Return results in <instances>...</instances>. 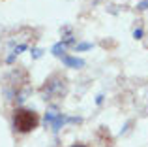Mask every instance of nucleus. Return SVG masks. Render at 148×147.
<instances>
[{
	"label": "nucleus",
	"mask_w": 148,
	"mask_h": 147,
	"mask_svg": "<svg viewBox=\"0 0 148 147\" xmlns=\"http://www.w3.org/2000/svg\"><path fill=\"white\" fill-rule=\"evenodd\" d=\"M69 42H71V40H68V42H60V44H56V45L53 47V53H54L56 57H62V53H64V49H66V44H69Z\"/></svg>",
	"instance_id": "5"
},
{
	"label": "nucleus",
	"mask_w": 148,
	"mask_h": 147,
	"mask_svg": "<svg viewBox=\"0 0 148 147\" xmlns=\"http://www.w3.org/2000/svg\"><path fill=\"white\" fill-rule=\"evenodd\" d=\"M25 49H26V45H25V44H21V45H19V47H17V49H15V51H13V53H11V55H10V57H8V62H11V60H13V59H15V55H19V53H21V51H25Z\"/></svg>",
	"instance_id": "6"
},
{
	"label": "nucleus",
	"mask_w": 148,
	"mask_h": 147,
	"mask_svg": "<svg viewBox=\"0 0 148 147\" xmlns=\"http://www.w3.org/2000/svg\"><path fill=\"white\" fill-rule=\"evenodd\" d=\"M133 36H135V38H141V36H143V30H141V28H137V30L133 32Z\"/></svg>",
	"instance_id": "9"
},
{
	"label": "nucleus",
	"mask_w": 148,
	"mask_h": 147,
	"mask_svg": "<svg viewBox=\"0 0 148 147\" xmlns=\"http://www.w3.org/2000/svg\"><path fill=\"white\" fill-rule=\"evenodd\" d=\"M40 125V115L34 110H26V107H17L13 111V128L21 134H28Z\"/></svg>",
	"instance_id": "1"
},
{
	"label": "nucleus",
	"mask_w": 148,
	"mask_h": 147,
	"mask_svg": "<svg viewBox=\"0 0 148 147\" xmlns=\"http://www.w3.org/2000/svg\"><path fill=\"white\" fill-rule=\"evenodd\" d=\"M66 91H68V83H66V77L58 76V74L51 76L49 79L45 81V85L41 87V92H43L45 100L62 98V96L66 94Z\"/></svg>",
	"instance_id": "2"
},
{
	"label": "nucleus",
	"mask_w": 148,
	"mask_h": 147,
	"mask_svg": "<svg viewBox=\"0 0 148 147\" xmlns=\"http://www.w3.org/2000/svg\"><path fill=\"white\" fill-rule=\"evenodd\" d=\"M71 147H86V145H83V144H75V145H71Z\"/></svg>",
	"instance_id": "10"
},
{
	"label": "nucleus",
	"mask_w": 148,
	"mask_h": 147,
	"mask_svg": "<svg viewBox=\"0 0 148 147\" xmlns=\"http://www.w3.org/2000/svg\"><path fill=\"white\" fill-rule=\"evenodd\" d=\"M90 47H92V44H81V45H77L79 51H84V49H90Z\"/></svg>",
	"instance_id": "8"
},
{
	"label": "nucleus",
	"mask_w": 148,
	"mask_h": 147,
	"mask_svg": "<svg viewBox=\"0 0 148 147\" xmlns=\"http://www.w3.org/2000/svg\"><path fill=\"white\" fill-rule=\"evenodd\" d=\"M75 121H79V119H68L62 113H56V111H47V115H45V123L51 125V128H53L54 132H58L66 123H75Z\"/></svg>",
	"instance_id": "3"
},
{
	"label": "nucleus",
	"mask_w": 148,
	"mask_h": 147,
	"mask_svg": "<svg viewBox=\"0 0 148 147\" xmlns=\"http://www.w3.org/2000/svg\"><path fill=\"white\" fill-rule=\"evenodd\" d=\"M62 62L69 68H83L84 66V60L83 59H77V57H68V55H62Z\"/></svg>",
	"instance_id": "4"
},
{
	"label": "nucleus",
	"mask_w": 148,
	"mask_h": 147,
	"mask_svg": "<svg viewBox=\"0 0 148 147\" xmlns=\"http://www.w3.org/2000/svg\"><path fill=\"white\" fill-rule=\"evenodd\" d=\"M137 8H139V10H148V0H143V2H139Z\"/></svg>",
	"instance_id": "7"
}]
</instances>
